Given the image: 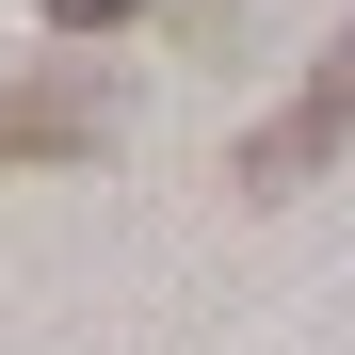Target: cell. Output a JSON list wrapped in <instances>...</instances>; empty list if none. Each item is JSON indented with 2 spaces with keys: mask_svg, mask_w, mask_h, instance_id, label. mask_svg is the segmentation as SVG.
<instances>
[{
  "mask_svg": "<svg viewBox=\"0 0 355 355\" xmlns=\"http://www.w3.org/2000/svg\"><path fill=\"white\" fill-rule=\"evenodd\" d=\"M113 113H130V81L81 65V49L17 65V81H0V178H33V162H97V146H113Z\"/></svg>",
  "mask_w": 355,
  "mask_h": 355,
  "instance_id": "2",
  "label": "cell"
},
{
  "mask_svg": "<svg viewBox=\"0 0 355 355\" xmlns=\"http://www.w3.org/2000/svg\"><path fill=\"white\" fill-rule=\"evenodd\" d=\"M162 0H49V49H97V33H146Z\"/></svg>",
  "mask_w": 355,
  "mask_h": 355,
  "instance_id": "3",
  "label": "cell"
},
{
  "mask_svg": "<svg viewBox=\"0 0 355 355\" xmlns=\"http://www.w3.org/2000/svg\"><path fill=\"white\" fill-rule=\"evenodd\" d=\"M178 17H194V33H226V17H243V0H178Z\"/></svg>",
  "mask_w": 355,
  "mask_h": 355,
  "instance_id": "4",
  "label": "cell"
},
{
  "mask_svg": "<svg viewBox=\"0 0 355 355\" xmlns=\"http://www.w3.org/2000/svg\"><path fill=\"white\" fill-rule=\"evenodd\" d=\"M323 162H355V33H339V49H307V81H291L259 130L226 146V178H243V194H307Z\"/></svg>",
  "mask_w": 355,
  "mask_h": 355,
  "instance_id": "1",
  "label": "cell"
}]
</instances>
